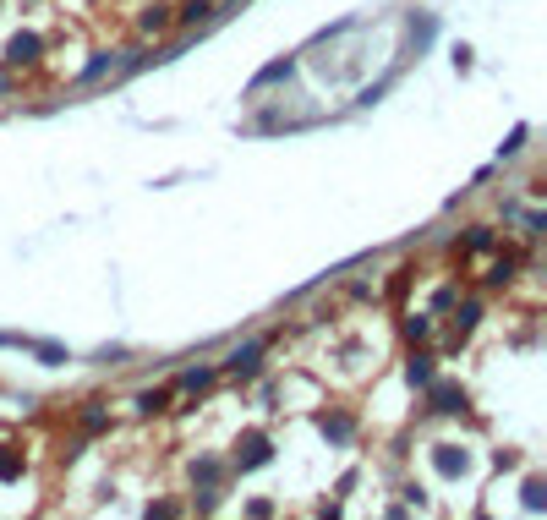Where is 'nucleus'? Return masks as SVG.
Masks as SVG:
<instances>
[{
  "label": "nucleus",
  "instance_id": "1",
  "mask_svg": "<svg viewBox=\"0 0 547 520\" xmlns=\"http://www.w3.org/2000/svg\"><path fill=\"white\" fill-rule=\"evenodd\" d=\"M269 460H274V438L263 433V427H252V433L236 438V455H230L236 471H258V466H269Z\"/></svg>",
  "mask_w": 547,
  "mask_h": 520
},
{
  "label": "nucleus",
  "instance_id": "2",
  "mask_svg": "<svg viewBox=\"0 0 547 520\" xmlns=\"http://www.w3.org/2000/svg\"><path fill=\"white\" fill-rule=\"evenodd\" d=\"M263 351H269V334H263V340L236 345V351L225 356V373H230V378H241V384H247V378H258V373H263Z\"/></svg>",
  "mask_w": 547,
  "mask_h": 520
},
{
  "label": "nucleus",
  "instance_id": "3",
  "mask_svg": "<svg viewBox=\"0 0 547 520\" xmlns=\"http://www.w3.org/2000/svg\"><path fill=\"white\" fill-rule=\"evenodd\" d=\"M422 395H427V416H460L465 411V389L460 384H438V378H433Z\"/></svg>",
  "mask_w": 547,
  "mask_h": 520
},
{
  "label": "nucleus",
  "instance_id": "4",
  "mask_svg": "<svg viewBox=\"0 0 547 520\" xmlns=\"http://www.w3.org/2000/svg\"><path fill=\"white\" fill-rule=\"evenodd\" d=\"M39 55H44L39 33H11V39H6V66H11V72H17V66H33Z\"/></svg>",
  "mask_w": 547,
  "mask_h": 520
},
{
  "label": "nucleus",
  "instance_id": "5",
  "mask_svg": "<svg viewBox=\"0 0 547 520\" xmlns=\"http://www.w3.org/2000/svg\"><path fill=\"white\" fill-rule=\"evenodd\" d=\"M219 482H225V460H219V455H197L192 460V488L197 493H219Z\"/></svg>",
  "mask_w": 547,
  "mask_h": 520
},
{
  "label": "nucleus",
  "instance_id": "6",
  "mask_svg": "<svg viewBox=\"0 0 547 520\" xmlns=\"http://www.w3.org/2000/svg\"><path fill=\"white\" fill-rule=\"evenodd\" d=\"M318 427H323V438H329L334 449H345V444L356 438V416H351V411H323Z\"/></svg>",
  "mask_w": 547,
  "mask_h": 520
},
{
  "label": "nucleus",
  "instance_id": "7",
  "mask_svg": "<svg viewBox=\"0 0 547 520\" xmlns=\"http://www.w3.org/2000/svg\"><path fill=\"white\" fill-rule=\"evenodd\" d=\"M433 378H438L433 351H411V356H405V384H411V389H427Z\"/></svg>",
  "mask_w": 547,
  "mask_h": 520
},
{
  "label": "nucleus",
  "instance_id": "8",
  "mask_svg": "<svg viewBox=\"0 0 547 520\" xmlns=\"http://www.w3.org/2000/svg\"><path fill=\"white\" fill-rule=\"evenodd\" d=\"M214 17H219V0H181V11H176L181 28H203V22H214Z\"/></svg>",
  "mask_w": 547,
  "mask_h": 520
},
{
  "label": "nucleus",
  "instance_id": "9",
  "mask_svg": "<svg viewBox=\"0 0 547 520\" xmlns=\"http://www.w3.org/2000/svg\"><path fill=\"white\" fill-rule=\"evenodd\" d=\"M400 334H405L411 345H427V340H433V318H427V312H405Z\"/></svg>",
  "mask_w": 547,
  "mask_h": 520
},
{
  "label": "nucleus",
  "instance_id": "10",
  "mask_svg": "<svg viewBox=\"0 0 547 520\" xmlns=\"http://www.w3.org/2000/svg\"><path fill=\"white\" fill-rule=\"evenodd\" d=\"M219 367H186L181 373V389H192V395H203V389H214Z\"/></svg>",
  "mask_w": 547,
  "mask_h": 520
},
{
  "label": "nucleus",
  "instance_id": "11",
  "mask_svg": "<svg viewBox=\"0 0 547 520\" xmlns=\"http://www.w3.org/2000/svg\"><path fill=\"white\" fill-rule=\"evenodd\" d=\"M104 72H115V55L110 50H93V61L83 66V77H77V83H99Z\"/></svg>",
  "mask_w": 547,
  "mask_h": 520
},
{
  "label": "nucleus",
  "instance_id": "12",
  "mask_svg": "<svg viewBox=\"0 0 547 520\" xmlns=\"http://www.w3.org/2000/svg\"><path fill=\"white\" fill-rule=\"evenodd\" d=\"M290 72H296V61H274V66H263V72L252 77V88H274V83H285Z\"/></svg>",
  "mask_w": 547,
  "mask_h": 520
},
{
  "label": "nucleus",
  "instance_id": "13",
  "mask_svg": "<svg viewBox=\"0 0 547 520\" xmlns=\"http://www.w3.org/2000/svg\"><path fill=\"white\" fill-rule=\"evenodd\" d=\"M170 406V389H143V395H137V416H159Z\"/></svg>",
  "mask_w": 547,
  "mask_h": 520
},
{
  "label": "nucleus",
  "instance_id": "14",
  "mask_svg": "<svg viewBox=\"0 0 547 520\" xmlns=\"http://www.w3.org/2000/svg\"><path fill=\"white\" fill-rule=\"evenodd\" d=\"M77 427H83V433H104V427H110V416L99 411V400H88V406L77 411Z\"/></svg>",
  "mask_w": 547,
  "mask_h": 520
},
{
  "label": "nucleus",
  "instance_id": "15",
  "mask_svg": "<svg viewBox=\"0 0 547 520\" xmlns=\"http://www.w3.org/2000/svg\"><path fill=\"white\" fill-rule=\"evenodd\" d=\"M460 247H465V252H493V225H471Z\"/></svg>",
  "mask_w": 547,
  "mask_h": 520
},
{
  "label": "nucleus",
  "instance_id": "16",
  "mask_svg": "<svg viewBox=\"0 0 547 520\" xmlns=\"http://www.w3.org/2000/svg\"><path fill=\"white\" fill-rule=\"evenodd\" d=\"M28 351H33V356H39V362H44V367H61V362H66V345H55V340H33V345H28Z\"/></svg>",
  "mask_w": 547,
  "mask_h": 520
},
{
  "label": "nucleus",
  "instance_id": "17",
  "mask_svg": "<svg viewBox=\"0 0 547 520\" xmlns=\"http://www.w3.org/2000/svg\"><path fill=\"white\" fill-rule=\"evenodd\" d=\"M476 323H482V302H465V307L455 312V334H460V340H465V334H471Z\"/></svg>",
  "mask_w": 547,
  "mask_h": 520
},
{
  "label": "nucleus",
  "instance_id": "18",
  "mask_svg": "<svg viewBox=\"0 0 547 520\" xmlns=\"http://www.w3.org/2000/svg\"><path fill=\"white\" fill-rule=\"evenodd\" d=\"M170 22H176V17H170V6H148L143 11V33H165Z\"/></svg>",
  "mask_w": 547,
  "mask_h": 520
},
{
  "label": "nucleus",
  "instance_id": "19",
  "mask_svg": "<svg viewBox=\"0 0 547 520\" xmlns=\"http://www.w3.org/2000/svg\"><path fill=\"white\" fill-rule=\"evenodd\" d=\"M17 477H22V455L0 444V482H17Z\"/></svg>",
  "mask_w": 547,
  "mask_h": 520
},
{
  "label": "nucleus",
  "instance_id": "20",
  "mask_svg": "<svg viewBox=\"0 0 547 520\" xmlns=\"http://www.w3.org/2000/svg\"><path fill=\"white\" fill-rule=\"evenodd\" d=\"M433 33H438V22H433V17H411V39H416V50H422V44H433Z\"/></svg>",
  "mask_w": 547,
  "mask_h": 520
},
{
  "label": "nucleus",
  "instance_id": "21",
  "mask_svg": "<svg viewBox=\"0 0 547 520\" xmlns=\"http://www.w3.org/2000/svg\"><path fill=\"white\" fill-rule=\"evenodd\" d=\"M93 362H99V367H121V362H126V345H104Z\"/></svg>",
  "mask_w": 547,
  "mask_h": 520
},
{
  "label": "nucleus",
  "instance_id": "22",
  "mask_svg": "<svg viewBox=\"0 0 547 520\" xmlns=\"http://www.w3.org/2000/svg\"><path fill=\"white\" fill-rule=\"evenodd\" d=\"M526 137H531V132H526V126H515V132H509V143H504V159H515V154H520V148H526Z\"/></svg>",
  "mask_w": 547,
  "mask_h": 520
},
{
  "label": "nucleus",
  "instance_id": "23",
  "mask_svg": "<svg viewBox=\"0 0 547 520\" xmlns=\"http://www.w3.org/2000/svg\"><path fill=\"white\" fill-rule=\"evenodd\" d=\"M28 334H0V351H28Z\"/></svg>",
  "mask_w": 547,
  "mask_h": 520
}]
</instances>
